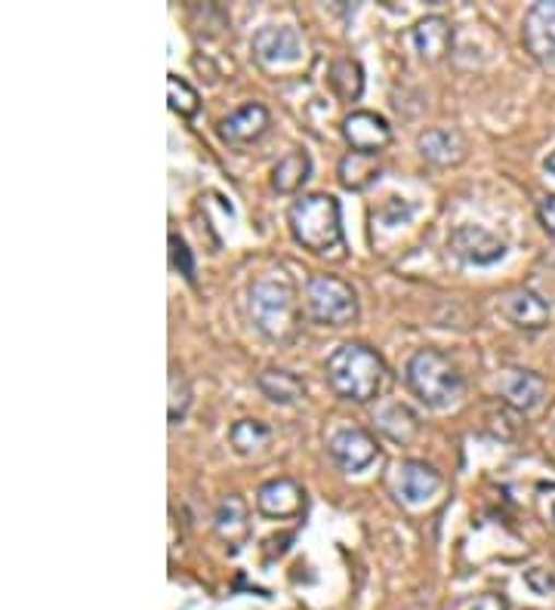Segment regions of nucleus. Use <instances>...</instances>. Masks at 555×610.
<instances>
[{"instance_id":"1","label":"nucleus","mask_w":555,"mask_h":610,"mask_svg":"<svg viewBox=\"0 0 555 610\" xmlns=\"http://www.w3.org/2000/svg\"><path fill=\"white\" fill-rule=\"evenodd\" d=\"M291 235L315 256H343L346 237L340 220V201L333 195H303L291 203Z\"/></svg>"},{"instance_id":"2","label":"nucleus","mask_w":555,"mask_h":610,"mask_svg":"<svg viewBox=\"0 0 555 610\" xmlns=\"http://www.w3.org/2000/svg\"><path fill=\"white\" fill-rule=\"evenodd\" d=\"M382 379H386V364L365 342H343L328 357V386L343 401H355V404L374 401L380 395Z\"/></svg>"},{"instance_id":"3","label":"nucleus","mask_w":555,"mask_h":610,"mask_svg":"<svg viewBox=\"0 0 555 610\" xmlns=\"http://www.w3.org/2000/svg\"><path fill=\"white\" fill-rule=\"evenodd\" d=\"M250 321L260 330L262 337L272 342H287L294 339L296 327H299V308H296L294 284L281 274H265L260 281H253L250 288Z\"/></svg>"},{"instance_id":"4","label":"nucleus","mask_w":555,"mask_h":610,"mask_svg":"<svg viewBox=\"0 0 555 610\" xmlns=\"http://www.w3.org/2000/svg\"><path fill=\"white\" fill-rule=\"evenodd\" d=\"M404 379H408V389L433 410L457 404L463 395V373L438 349H420L408 357Z\"/></svg>"},{"instance_id":"5","label":"nucleus","mask_w":555,"mask_h":610,"mask_svg":"<svg viewBox=\"0 0 555 610\" xmlns=\"http://www.w3.org/2000/svg\"><path fill=\"white\" fill-rule=\"evenodd\" d=\"M306 312L315 324L346 327L358 318V296L333 274H312L306 284Z\"/></svg>"},{"instance_id":"6","label":"nucleus","mask_w":555,"mask_h":610,"mask_svg":"<svg viewBox=\"0 0 555 610\" xmlns=\"http://www.w3.org/2000/svg\"><path fill=\"white\" fill-rule=\"evenodd\" d=\"M303 37L291 25H265L253 37V56L262 68L281 71L303 62Z\"/></svg>"},{"instance_id":"7","label":"nucleus","mask_w":555,"mask_h":610,"mask_svg":"<svg viewBox=\"0 0 555 610\" xmlns=\"http://www.w3.org/2000/svg\"><path fill=\"white\" fill-rule=\"evenodd\" d=\"M330 459L343 469V472H365L367 466H374L380 459V444L365 429H340L328 441Z\"/></svg>"},{"instance_id":"8","label":"nucleus","mask_w":555,"mask_h":610,"mask_svg":"<svg viewBox=\"0 0 555 610\" xmlns=\"http://www.w3.org/2000/svg\"><path fill=\"white\" fill-rule=\"evenodd\" d=\"M451 250L469 266H494L506 256V244L482 225H457L451 232Z\"/></svg>"},{"instance_id":"9","label":"nucleus","mask_w":555,"mask_h":610,"mask_svg":"<svg viewBox=\"0 0 555 610\" xmlns=\"http://www.w3.org/2000/svg\"><path fill=\"white\" fill-rule=\"evenodd\" d=\"M521 37L538 62L555 66V0H540L528 10Z\"/></svg>"},{"instance_id":"10","label":"nucleus","mask_w":555,"mask_h":610,"mask_svg":"<svg viewBox=\"0 0 555 610\" xmlns=\"http://www.w3.org/2000/svg\"><path fill=\"white\" fill-rule=\"evenodd\" d=\"M343 136H346L349 149L362 154H377L392 142V127L382 115H374V112H352L343 120Z\"/></svg>"},{"instance_id":"11","label":"nucleus","mask_w":555,"mask_h":610,"mask_svg":"<svg viewBox=\"0 0 555 610\" xmlns=\"http://www.w3.org/2000/svg\"><path fill=\"white\" fill-rule=\"evenodd\" d=\"M497 308H500V315H504L506 321L516 324V327H521V330H540V327H546L550 318H553L550 303H546L540 293L524 288L504 293L500 303H497Z\"/></svg>"},{"instance_id":"12","label":"nucleus","mask_w":555,"mask_h":610,"mask_svg":"<svg viewBox=\"0 0 555 610\" xmlns=\"http://www.w3.org/2000/svg\"><path fill=\"white\" fill-rule=\"evenodd\" d=\"M416 149H420V154H423L429 164H435V167H457V164L467 161L469 152L463 133L453 130V127H433V130L420 133Z\"/></svg>"},{"instance_id":"13","label":"nucleus","mask_w":555,"mask_h":610,"mask_svg":"<svg viewBox=\"0 0 555 610\" xmlns=\"http://www.w3.org/2000/svg\"><path fill=\"white\" fill-rule=\"evenodd\" d=\"M303 488L294 478H272L257 493V508L265 518H294L303 512Z\"/></svg>"},{"instance_id":"14","label":"nucleus","mask_w":555,"mask_h":610,"mask_svg":"<svg viewBox=\"0 0 555 610\" xmlns=\"http://www.w3.org/2000/svg\"><path fill=\"white\" fill-rule=\"evenodd\" d=\"M269 130V112L260 102H247L238 112H232L223 124H220V136L228 145H247L257 142L262 133Z\"/></svg>"},{"instance_id":"15","label":"nucleus","mask_w":555,"mask_h":610,"mask_svg":"<svg viewBox=\"0 0 555 610\" xmlns=\"http://www.w3.org/2000/svg\"><path fill=\"white\" fill-rule=\"evenodd\" d=\"M451 25H448V19L441 16H426L420 19L414 25V32H411V44H414L416 56L423 59V62H441L448 50H451Z\"/></svg>"},{"instance_id":"16","label":"nucleus","mask_w":555,"mask_h":610,"mask_svg":"<svg viewBox=\"0 0 555 610\" xmlns=\"http://www.w3.org/2000/svg\"><path fill=\"white\" fill-rule=\"evenodd\" d=\"M441 488V474L435 472L433 466H426V462H404L399 469V496L401 503H408V506H423V503H429L435 493Z\"/></svg>"},{"instance_id":"17","label":"nucleus","mask_w":555,"mask_h":610,"mask_svg":"<svg viewBox=\"0 0 555 610\" xmlns=\"http://www.w3.org/2000/svg\"><path fill=\"white\" fill-rule=\"evenodd\" d=\"M500 391L516 410H531L543 401L546 383L534 371H509L500 383Z\"/></svg>"},{"instance_id":"18","label":"nucleus","mask_w":555,"mask_h":610,"mask_svg":"<svg viewBox=\"0 0 555 610\" xmlns=\"http://www.w3.org/2000/svg\"><path fill=\"white\" fill-rule=\"evenodd\" d=\"M309 176H312V157H309V152L296 149V152L284 154L275 164V169H272V188H275L278 195H294V191H299V188L309 183Z\"/></svg>"},{"instance_id":"19","label":"nucleus","mask_w":555,"mask_h":610,"mask_svg":"<svg viewBox=\"0 0 555 610\" xmlns=\"http://www.w3.org/2000/svg\"><path fill=\"white\" fill-rule=\"evenodd\" d=\"M328 84L343 102H358L362 93H365V71H362V66L355 59L340 56V59L330 62Z\"/></svg>"},{"instance_id":"20","label":"nucleus","mask_w":555,"mask_h":610,"mask_svg":"<svg viewBox=\"0 0 555 610\" xmlns=\"http://www.w3.org/2000/svg\"><path fill=\"white\" fill-rule=\"evenodd\" d=\"M336 176H340L343 188H349V191H362V188H367L380 176V161H377V154L349 152L346 157L340 161Z\"/></svg>"},{"instance_id":"21","label":"nucleus","mask_w":555,"mask_h":610,"mask_svg":"<svg viewBox=\"0 0 555 610\" xmlns=\"http://www.w3.org/2000/svg\"><path fill=\"white\" fill-rule=\"evenodd\" d=\"M216 533L232 546H238L241 540H247L250 525H247V506H244L241 496L228 493L226 500L216 508Z\"/></svg>"},{"instance_id":"22","label":"nucleus","mask_w":555,"mask_h":610,"mask_svg":"<svg viewBox=\"0 0 555 610\" xmlns=\"http://www.w3.org/2000/svg\"><path fill=\"white\" fill-rule=\"evenodd\" d=\"M257 386H260V391L272 401V404H281V407L296 404V401L306 395L303 383L296 379L294 373L287 371H262L260 379H257Z\"/></svg>"},{"instance_id":"23","label":"nucleus","mask_w":555,"mask_h":610,"mask_svg":"<svg viewBox=\"0 0 555 610\" xmlns=\"http://www.w3.org/2000/svg\"><path fill=\"white\" fill-rule=\"evenodd\" d=\"M272 438V429L260 420H238V423L228 429V441H232V447H235V454H257L262 450L265 444Z\"/></svg>"},{"instance_id":"24","label":"nucleus","mask_w":555,"mask_h":610,"mask_svg":"<svg viewBox=\"0 0 555 610\" xmlns=\"http://www.w3.org/2000/svg\"><path fill=\"white\" fill-rule=\"evenodd\" d=\"M167 99H170V108H174L176 115H182V118H194L198 108H201L198 90H194L189 81H182L179 74H170V78H167Z\"/></svg>"},{"instance_id":"25","label":"nucleus","mask_w":555,"mask_h":610,"mask_svg":"<svg viewBox=\"0 0 555 610\" xmlns=\"http://www.w3.org/2000/svg\"><path fill=\"white\" fill-rule=\"evenodd\" d=\"M191 407V386L189 379H186V373L179 371V367H170V404H167V417H170V423H179L186 413H189Z\"/></svg>"},{"instance_id":"26","label":"nucleus","mask_w":555,"mask_h":610,"mask_svg":"<svg viewBox=\"0 0 555 610\" xmlns=\"http://www.w3.org/2000/svg\"><path fill=\"white\" fill-rule=\"evenodd\" d=\"M451 610H509V598L504 593L463 595L451 605Z\"/></svg>"},{"instance_id":"27","label":"nucleus","mask_w":555,"mask_h":610,"mask_svg":"<svg viewBox=\"0 0 555 610\" xmlns=\"http://www.w3.org/2000/svg\"><path fill=\"white\" fill-rule=\"evenodd\" d=\"M170 266H174L186 281H194V259H191L189 244L179 235H170Z\"/></svg>"},{"instance_id":"28","label":"nucleus","mask_w":555,"mask_h":610,"mask_svg":"<svg viewBox=\"0 0 555 610\" xmlns=\"http://www.w3.org/2000/svg\"><path fill=\"white\" fill-rule=\"evenodd\" d=\"M524 586L531 589L534 595L540 598H546V595H555V571H546V567H531V571H524Z\"/></svg>"},{"instance_id":"29","label":"nucleus","mask_w":555,"mask_h":610,"mask_svg":"<svg viewBox=\"0 0 555 610\" xmlns=\"http://www.w3.org/2000/svg\"><path fill=\"white\" fill-rule=\"evenodd\" d=\"M538 220L540 225L555 237V195H543L538 201Z\"/></svg>"},{"instance_id":"30","label":"nucleus","mask_w":555,"mask_h":610,"mask_svg":"<svg viewBox=\"0 0 555 610\" xmlns=\"http://www.w3.org/2000/svg\"><path fill=\"white\" fill-rule=\"evenodd\" d=\"M543 167H546V173H553V176H555V152L550 154L546 161H543Z\"/></svg>"},{"instance_id":"31","label":"nucleus","mask_w":555,"mask_h":610,"mask_svg":"<svg viewBox=\"0 0 555 610\" xmlns=\"http://www.w3.org/2000/svg\"><path fill=\"white\" fill-rule=\"evenodd\" d=\"M553 525H555V506H553Z\"/></svg>"}]
</instances>
